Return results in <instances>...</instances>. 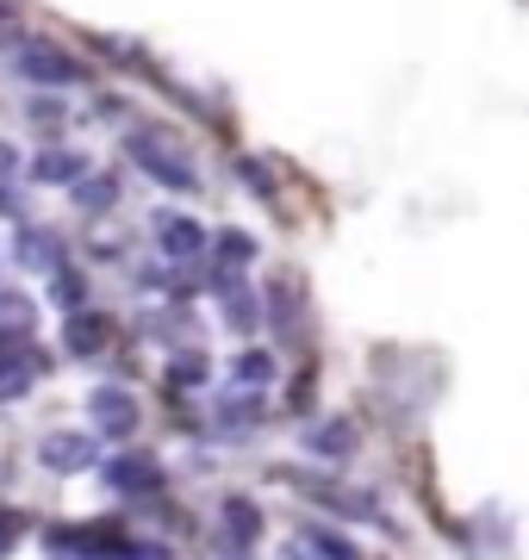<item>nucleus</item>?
<instances>
[{
    "mask_svg": "<svg viewBox=\"0 0 529 560\" xmlns=\"http://www.w3.org/2000/svg\"><path fill=\"white\" fill-rule=\"evenodd\" d=\"M50 287H57V305H62V312H82V305H87V280L75 275L69 261H62V268H50Z\"/></svg>",
    "mask_w": 529,
    "mask_h": 560,
    "instance_id": "obj_14",
    "label": "nucleus"
},
{
    "mask_svg": "<svg viewBox=\"0 0 529 560\" xmlns=\"http://www.w3.org/2000/svg\"><path fill=\"white\" fill-rule=\"evenodd\" d=\"M13 168H20V150H13V143H0V180H13Z\"/></svg>",
    "mask_w": 529,
    "mask_h": 560,
    "instance_id": "obj_21",
    "label": "nucleus"
},
{
    "mask_svg": "<svg viewBox=\"0 0 529 560\" xmlns=\"http://www.w3.org/2000/svg\"><path fill=\"white\" fill-rule=\"evenodd\" d=\"M306 541H311V555H318V560H362L343 536H337V529H311Z\"/></svg>",
    "mask_w": 529,
    "mask_h": 560,
    "instance_id": "obj_15",
    "label": "nucleus"
},
{
    "mask_svg": "<svg viewBox=\"0 0 529 560\" xmlns=\"http://www.w3.org/2000/svg\"><path fill=\"white\" fill-rule=\"evenodd\" d=\"M32 324H38L32 300H25V293H7V287H0V337H32Z\"/></svg>",
    "mask_w": 529,
    "mask_h": 560,
    "instance_id": "obj_11",
    "label": "nucleus"
},
{
    "mask_svg": "<svg viewBox=\"0 0 529 560\" xmlns=\"http://www.w3.org/2000/svg\"><path fill=\"white\" fill-rule=\"evenodd\" d=\"M13 536H20V517H13V511H0V555L13 548Z\"/></svg>",
    "mask_w": 529,
    "mask_h": 560,
    "instance_id": "obj_20",
    "label": "nucleus"
},
{
    "mask_svg": "<svg viewBox=\"0 0 529 560\" xmlns=\"http://www.w3.org/2000/svg\"><path fill=\"white\" fill-rule=\"evenodd\" d=\"M13 62H20V75H25V81H38V88H75V81H82V62L62 57L50 38H25Z\"/></svg>",
    "mask_w": 529,
    "mask_h": 560,
    "instance_id": "obj_1",
    "label": "nucleus"
},
{
    "mask_svg": "<svg viewBox=\"0 0 529 560\" xmlns=\"http://www.w3.org/2000/svg\"><path fill=\"white\" fill-rule=\"evenodd\" d=\"M106 337H113V324L106 318H94V312H69V355H101L106 349Z\"/></svg>",
    "mask_w": 529,
    "mask_h": 560,
    "instance_id": "obj_9",
    "label": "nucleus"
},
{
    "mask_svg": "<svg viewBox=\"0 0 529 560\" xmlns=\"http://www.w3.org/2000/svg\"><path fill=\"white\" fill-rule=\"evenodd\" d=\"M87 418H94L101 436H131V430H138V405H131L125 386H94V393H87Z\"/></svg>",
    "mask_w": 529,
    "mask_h": 560,
    "instance_id": "obj_4",
    "label": "nucleus"
},
{
    "mask_svg": "<svg viewBox=\"0 0 529 560\" xmlns=\"http://www.w3.org/2000/svg\"><path fill=\"white\" fill-rule=\"evenodd\" d=\"M38 460H44V467H57V474H82V467H94V436H82V430L44 436L38 442Z\"/></svg>",
    "mask_w": 529,
    "mask_h": 560,
    "instance_id": "obj_6",
    "label": "nucleus"
},
{
    "mask_svg": "<svg viewBox=\"0 0 529 560\" xmlns=\"http://www.w3.org/2000/svg\"><path fill=\"white\" fill-rule=\"evenodd\" d=\"M106 480H113V492H125V499H156L163 492V467L150 455H125L106 467Z\"/></svg>",
    "mask_w": 529,
    "mask_h": 560,
    "instance_id": "obj_5",
    "label": "nucleus"
},
{
    "mask_svg": "<svg viewBox=\"0 0 529 560\" xmlns=\"http://www.w3.org/2000/svg\"><path fill=\"white\" fill-rule=\"evenodd\" d=\"M13 256H20L25 268L50 275V268H62V243L50 237V231H20V249H13Z\"/></svg>",
    "mask_w": 529,
    "mask_h": 560,
    "instance_id": "obj_8",
    "label": "nucleus"
},
{
    "mask_svg": "<svg viewBox=\"0 0 529 560\" xmlns=\"http://www.w3.org/2000/svg\"><path fill=\"white\" fill-rule=\"evenodd\" d=\"M306 448H311V455H330V460H343L349 448H355V430H349L343 418H337V423H318V430L306 436Z\"/></svg>",
    "mask_w": 529,
    "mask_h": 560,
    "instance_id": "obj_13",
    "label": "nucleus"
},
{
    "mask_svg": "<svg viewBox=\"0 0 529 560\" xmlns=\"http://www.w3.org/2000/svg\"><path fill=\"white\" fill-rule=\"evenodd\" d=\"M44 374V355L32 349V337H0V405L25 399Z\"/></svg>",
    "mask_w": 529,
    "mask_h": 560,
    "instance_id": "obj_3",
    "label": "nucleus"
},
{
    "mask_svg": "<svg viewBox=\"0 0 529 560\" xmlns=\"http://www.w3.org/2000/svg\"><path fill=\"white\" fill-rule=\"evenodd\" d=\"M32 175H38V180H82L87 175V156H82V150H44V156L32 162Z\"/></svg>",
    "mask_w": 529,
    "mask_h": 560,
    "instance_id": "obj_10",
    "label": "nucleus"
},
{
    "mask_svg": "<svg viewBox=\"0 0 529 560\" xmlns=\"http://www.w3.org/2000/svg\"><path fill=\"white\" fill-rule=\"evenodd\" d=\"M237 175H244L249 180V187H256V194H262V200H268V194H274V180H268V168H262V162H237Z\"/></svg>",
    "mask_w": 529,
    "mask_h": 560,
    "instance_id": "obj_19",
    "label": "nucleus"
},
{
    "mask_svg": "<svg viewBox=\"0 0 529 560\" xmlns=\"http://www.w3.org/2000/svg\"><path fill=\"white\" fill-rule=\"evenodd\" d=\"M168 381H175V386H200V381H205V361L193 355V349H187V355H175V368H168Z\"/></svg>",
    "mask_w": 529,
    "mask_h": 560,
    "instance_id": "obj_17",
    "label": "nucleus"
},
{
    "mask_svg": "<svg viewBox=\"0 0 529 560\" xmlns=\"http://www.w3.org/2000/svg\"><path fill=\"white\" fill-rule=\"evenodd\" d=\"M113 200H119V180H113V175H87V180H75V206H82L87 219H94V212H113Z\"/></svg>",
    "mask_w": 529,
    "mask_h": 560,
    "instance_id": "obj_12",
    "label": "nucleus"
},
{
    "mask_svg": "<svg viewBox=\"0 0 529 560\" xmlns=\"http://www.w3.org/2000/svg\"><path fill=\"white\" fill-rule=\"evenodd\" d=\"M219 256H224V268H244V261L256 256V243H249L244 231H224V237H219Z\"/></svg>",
    "mask_w": 529,
    "mask_h": 560,
    "instance_id": "obj_16",
    "label": "nucleus"
},
{
    "mask_svg": "<svg viewBox=\"0 0 529 560\" xmlns=\"http://www.w3.org/2000/svg\"><path fill=\"white\" fill-rule=\"evenodd\" d=\"M156 237H163L168 261H193L205 249V231L193 219H181V212H163V219H156Z\"/></svg>",
    "mask_w": 529,
    "mask_h": 560,
    "instance_id": "obj_7",
    "label": "nucleus"
},
{
    "mask_svg": "<svg viewBox=\"0 0 529 560\" xmlns=\"http://www.w3.org/2000/svg\"><path fill=\"white\" fill-rule=\"evenodd\" d=\"M268 374H274V361H268V355H244V361H237V381H244V386H268Z\"/></svg>",
    "mask_w": 529,
    "mask_h": 560,
    "instance_id": "obj_18",
    "label": "nucleus"
},
{
    "mask_svg": "<svg viewBox=\"0 0 529 560\" xmlns=\"http://www.w3.org/2000/svg\"><path fill=\"white\" fill-rule=\"evenodd\" d=\"M125 150H131V162H138L143 175H156L163 187H175V194H193V187H200V175H193V162H187V156H175V150H168L163 138H131Z\"/></svg>",
    "mask_w": 529,
    "mask_h": 560,
    "instance_id": "obj_2",
    "label": "nucleus"
}]
</instances>
